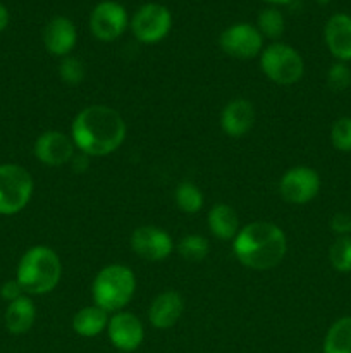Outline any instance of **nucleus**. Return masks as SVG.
Instances as JSON below:
<instances>
[{
	"label": "nucleus",
	"mask_w": 351,
	"mask_h": 353,
	"mask_svg": "<svg viewBox=\"0 0 351 353\" xmlns=\"http://www.w3.org/2000/svg\"><path fill=\"white\" fill-rule=\"evenodd\" d=\"M136 292V276L127 265L110 264L98 271L92 285L95 305L109 314L120 312L129 305Z\"/></svg>",
	"instance_id": "nucleus-4"
},
{
	"label": "nucleus",
	"mask_w": 351,
	"mask_h": 353,
	"mask_svg": "<svg viewBox=\"0 0 351 353\" xmlns=\"http://www.w3.org/2000/svg\"><path fill=\"white\" fill-rule=\"evenodd\" d=\"M330 230L337 236H351V214L337 212L330 219Z\"/></svg>",
	"instance_id": "nucleus-29"
},
{
	"label": "nucleus",
	"mask_w": 351,
	"mask_h": 353,
	"mask_svg": "<svg viewBox=\"0 0 351 353\" xmlns=\"http://www.w3.org/2000/svg\"><path fill=\"white\" fill-rule=\"evenodd\" d=\"M219 45L224 54L229 57L250 61L264 50V37L255 24L236 23L227 26L220 33Z\"/></svg>",
	"instance_id": "nucleus-9"
},
{
	"label": "nucleus",
	"mask_w": 351,
	"mask_h": 353,
	"mask_svg": "<svg viewBox=\"0 0 351 353\" xmlns=\"http://www.w3.org/2000/svg\"><path fill=\"white\" fill-rule=\"evenodd\" d=\"M323 40L327 50L337 62H351V16L336 12L323 26Z\"/></svg>",
	"instance_id": "nucleus-15"
},
{
	"label": "nucleus",
	"mask_w": 351,
	"mask_h": 353,
	"mask_svg": "<svg viewBox=\"0 0 351 353\" xmlns=\"http://www.w3.org/2000/svg\"><path fill=\"white\" fill-rule=\"evenodd\" d=\"M323 353H351V316L339 317L327 330Z\"/></svg>",
	"instance_id": "nucleus-21"
},
{
	"label": "nucleus",
	"mask_w": 351,
	"mask_h": 353,
	"mask_svg": "<svg viewBox=\"0 0 351 353\" xmlns=\"http://www.w3.org/2000/svg\"><path fill=\"white\" fill-rule=\"evenodd\" d=\"M257 28L264 38H268V40L274 41L279 40L286 31L284 14L274 6L265 7V9L260 10V14H258Z\"/></svg>",
	"instance_id": "nucleus-22"
},
{
	"label": "nucleus",
	"mask_w": 351,
	"mask_h": 353,
	"mask_svg": "<svg viewBox=\"0 0 351 353\" xmlns=\"http://www.w3.org/2000/svg\"><path fill=\"white\" fill-rule=\"evenodd\" d=\"M107 334L114 348L119 352L131 353L141 347L145 340L143 323L134 314L120 310L110 316Z\"/></svg>",
	"instance_id": "nucleus-12"
},
{
	"label": "nucleus",
	"mask_w": 351,
	"mask_h": 353,
	"mask_svg": "<svg viewBox=\"0 0 351 353\" xmlns=\"http://www.w3.org/2000/svg\"><path fill=\"white\" fill-rule=\"evenodd\" d=\"M209 240L202 234H186L178 245V252L184 261L202 262L209 255Z\"/></svg>",
	"instance_id": "nucleus-24"
},
{
	"label": "nucleus",
	"mask_w": 351,
	"mask_h": 353,
	"mask_svg": "<svg viewBox=\"0 0 351 353\" xmlns=\"http://www.w3.org/2000/svg\"><path fill=\"white\" fill-rule=\"evenodd\" d=\"M330 141L337 152H351V117H339L330 128Z\"/></svg>",
	"instance_id": "nucleus-26"
},
{
	"label": "nucleus",
	"mask_w": 351,
	"mask_h": 353,
	"mask_svg": "<svg viewBox=\"0 0 351 353\" xmlns=\"http://www.w3.org/2000/svg\"><path fill=\"white\" fill-rule=\"evenodd\" d=\"M320 192V176L308 165H296L286 171L279 181L282 200L291 205H305Z\"/></svg>",
	"instance_id": "nucleus-10"
},
{
	"label": "nucleus",
	"mask_w": 351,
	"mask_h": 353,
	"mask_svg": "<svg viewBox=\"0 0 351 353\" xmlns=\"http://www.w3.org/2000/svg\"><path fill=\"white\" fill-rule=\"evenodd\" d=\"M206 221H209L210 233L222 241L234 240L241 230L240 217H237L236 210L227 205V203H215L209 210Z\"/></svg>",
	"instance_id": "nucleus-19"
},
{
	"label": "nucleus",
	"mask_w": 351,
	"mask_h": 353,
	"mask_svg": "<svg viewBox=\"0 0 351 353\" xmlns=\"http://www.w3.org/2000/svg\"><path fill=\"white\" fill-rule=\"evenodd\" d=\"M3 321H6V327L10 334L28 333L36 321V307H34L33 300L23 295L21 299L10 302L6 309Z\"/></svg>",
	"instance_id": "nucleus-18"
},
{
	"label": "nucleus",
	"mask_w": 351,
	"mask_h": 353,
	"mask_svg": "<svg viewBox=\"0 0 351 353\" xmlns=\"http://www.w3.org/2000/svg\"><path fill=\"white\" fill-rule=\"evenodd\" d=\"M129 28L140 43L155 45L171 33L172 14L158 2L143 3L129 19Z\"/></svg>",
	"instance_id": "nucleus-7"
},
{
	"label": "nucleus",
	"mask_w": 351,
	"mask_h": 353,
	"mask_svg": "<svg viewBox=\"0 0 351 353\" xmlns=\"http://www.w3.org/2000/svg\"><path fill=\"white\" fill-rule=\"evenodd\" d=\"M43 43L48 54L61 59L67 57L78 43L76 24L65 16L52 17L43 30Z\"/></svg>",
	"instance_id": "nucleus-14"
},
{
	"label": "nucleus",
	"mask_w": 351,
	"mask_h": 353,
	"mask_svg": "<svg viewBox=\"0 0 351 353\" xmlns=\"http://www.w3.org/2000/svg\"><path fill=\"white\" fill-rule=\"evenodd\" d=\"M184 312V300L174 290L162 292L148 307V321L155 330H171Z\"/></svg>",
	"instance_id": "nucleus-16"
},
{
	"label": "nucleus",
	"mask_w": 351,
	"mask_h": 353,
	"mask_svg": "<svg viewBox=\"0 0 351 353\" xmlns=\"http://www.w3.org/2000/svg\"><path fill=\"white\" fill-rule=\"evenodd\" d=\"M329 262L341 274L351 272V236H337L329 248Z\"/></svg>",
	"instance_id": "nucleus-25"
},
{
	"label": "nucleus",
	"mask_w": 351,
	"mask_h": 353,
	"mask_svg": "<svg viewBox=\"0 0 351 353\" xmlns=\"http://www.w3.org/2000/svg\"><path fill=\"white\" fill-rule=\"evenodd\" d=\"M34 183L30 172L17 164L0 165V216L21 212L30 203Z\"/></svg>",
	"instance_id": "nucleus-6"
},
{
	"label": "nucleus",
	"mask_w": 351,
	"mask_h": 353,
	"mask_svg": "<svg viewBox=\"0 0 351 353\" xmlns=\"http://www.w3.org/2000/svg\"><path fill=\"white\" fill-rule=\"evenodd\" d=\"M126 131L124 117L116 109L95 103L76 114L71 138L81 154L88 157H105L124 143Z\"/></svg>",
	"instance_id": "nucleus-1"
},
{
	"label": "nucleus",
	"mask_w": 351,
	"mask_h": 353,
	"mask_svg": "<svg viewBox=\"0 0 351 353\" xmlns=\"http://www.w3.org/2000/svg\"><path fill=\"white\" fill-rule=\"evenodd\" d=\"M109 319V312H105V310L93 303V305L83 307L81 310L74 314V317H72V330H74L78 336L95 338L107 330Z\"/></svg>",
	"instance_id": "nucleus-20"
},
{
	"label": "nucleus",
	"mask_w": 351,
	"mask_h": 353,
	"mask_svg": "<svg viewBox=\"0 0 351 353\" xmlns=\"http://www.w3.org/2000/svg\"><path fill=\"white\" fill-rule=\"evenodd\" d=\"M9 21H10L9 10H7V7L0 2V33L9 26Z\"/></svg>",
	"instance_id": "nucleus-32"
},
{
	"label": "nucleus",
	"mask_w": 351,
	"mask_h": 353,
	"mask_svg": "<svg viewBox=\"0 0 351 353\" xmlns=\"http://www.w3.org/2000/svg\"><path fill=\"white\" fill-rule=\"evenodd\" d=\"M264 2L270 3V6H288V3L295 2V0H264Z\"/></svg>",
	"instance_id": "nucleus-33"
},
{
	"label": "nucleus",
	"mask_w": 351,
	"mask_h": 353,
	"mask_svg": "<svg viewBox=\"0 0 351 353\" xmlns=\"http://www.w3.org/2000/svg\"><path fill=\"white\" fill-rule=\"evenodd\" d=\"M327 86L332 92H344L351 86V68L346 62H334L327 71Z\"/></svg>",
	"instance_id": "nucleus-28"
},
{
	"label": "nucleus",
	"mask_w": 351,
	"mask_h": 353,
	"mask_svg": "<svg viewBox=\"0 0 351 353\" xmlns=\"http://www.w3.org/2000/svg\"><path fill=\"white\" fill-rule=\"evenodd\" d=\"M174 200L178 209L186 214L200 212L203 207V202H205L202 190L191 181L179 183L178 188H176L174 192Z\"/></svg>",
	"instance_id": "nucleus-23"
},
{
	"label": "nucleus",
	"mask_w": 351,
	"mask_h": 353,
	"mask_svg": "<svg viewBox=\"0 0 351 353\" xmlns=\"http://www.w3.org/2000/svg\"><path fill=\"white\" fill-rule=\"evenodd\" d=\"M260 68L270 81L281 86L296 85L305 74V62L295 47L272 41L260 54Z\"/></svg>",
	"instance_id": "nucleus-5"
},
{
	"label": "nucleus",
	"mask_w": 351,
	"mask_h": 353,
	"mask_svg": "<svg viewBox=\"0 0 351 353\" xmlns=\"http://www.w3.org/2000/svg\"><path fill=\"white\" fill-rule=\"evenodd\" d=\"M129 26L126 7L117 0H102L89 14V31L100 41H116Z\"/></svg>",
	"instance_id": "nucleus-8"
},
{
	"label": "nucleus",
	"mask_w": 351,
	"mask_h": 353,
	"mask_svg": "<svg viewBox=\"0 0 351 353\" xmlns=\"http://www.w3.org/2000/svg\"><path fill=\"white\" fill-rule=\"evenodd\" d=\"M88 155H85V154H81V152H79V155H74V157H72V168H74V171L76 172H81L83 169H86L88 168Z\"/></svg>",
	"instance_id": "nucleus-31"
},
{
	"label": "nucleus",
	"mask_w": 351,
	"mask_h": 353,
	"mask_svg": "<svg viewBox=\"0 0 351 353\" xmlns=\"http://www.w3.org/2000/svg\"><path fill=\"white\" fill-rule=\"evenodd\" d=\"M58 76L65 85H79L85 79V64L78 57L67 55L61 61L58 65Z\"/></svg>",
	"instance_id": "nucleus-27"
},
{
	"label": "nucleus",
	"mask_w": 351,
	"mask_h": 353,
	"mask_svg": "<svg viewBox=\"0 0 351 353\" xmlns=\"http://www.w3.org/2000/svg\"><path fill=\"white\" fill-rule=\"evenodd\" d=\"M240 264L253 271H268L282 262L288 252L286 233L274 223L255 221L241 228L233 240Z\"/></svg>",
	"instance_id": "nucleus-2"
},
{
	"label": "nucleus",
	"mask_w": 351,
	"mask_h": 353,
	"mask_svg": "<svg viewBox=\"0 0 351 353\" xmlns=\"http://www.w3.org/2000/svg\"><path fill=\"white\" fill-rule=\"evenodd\" d=\"M24 295V290L21 288L19 281L17 279H10V281H6L2 285V288H0V296H2L3 300H7V302H14V300L21 299V296Z\"/></svg>",
	"instance_id": "nucleus-30"
},
{
	"label": "nucleus",
	"mask_w": 351,
	"mask_h": 353,
	"mask_svg": "<svg viewBox=\"0 0 351 353\" xmlns=\"http://www.w3.org/2000/svg\"><path fill=\"white\" fill-rule=\"evenodd\" d=\"M131 248L138 257L148 262H162L174 250L172 236L157 226L136 228L131 234Z\"/></svg>",
	"instance_id": "nucleus-11"
},
{
	"label": "nucleus",
	"mask_w": 351,
	"mask_h": 353,
	"mask_svg": "<svg viewBox=\"0 0 351 353\" xmlns=\"http://www.w3.org/2000/svg\"><path fill=\"white\" fill-rule=\"evenodd\" d=\"M76 145L71 137L57 130L45 131L34 141V155L48 168H61L69 164L76 155Z\"/></svg>",
	"instance_id": "nucleus-13"
},
{
	"label": "nucleus",
	"mask_w": 351,
	"mask_h": 353,
	"mask_svg": "<svg viewBox=\"0 0 351 353\" xmlns=\"http://www.w3.org/2000/svg\"><path fill=\"white\" fill-rule=\"evenodd\" d=\"M62 276V262L58 255L45 245H36L24 252L17 264L21 288L28 295H45L58 285Z\"/></svg>",
	"instance_id": "nucleus-3"
},
{
	"label": "nucleus",
	"mask_w": 351,
	"mask_h": 353,
	"mask_svg": "<svg viewBox=\"0 0 351 353\" xmlns=\"http://www.w3.org/2000/svg\"><path fill=\"white\" fill-rule=\"evenodd\" d=\"M257 112L250 100L234 99L227 103L220 114V128L231 138H243L253 128Z\"/></svg>",
	"instance_id": "nucleus-17"
},
{
	"label": "nucleus",
	"mask_w": 351,
	"mask_h": 353,
	"mask_svg": "<svg viewBox=\"0 0 351 353\" xmlns=\"http://www.w3.org/2000/svg\"><path fill=\"white\" fill-rule=\"evenodd\" d=\"M319 6H327V3H330V0H315Z\"/></svg>",
	"instance_id": "nucleus-34"
}]
</instances>
